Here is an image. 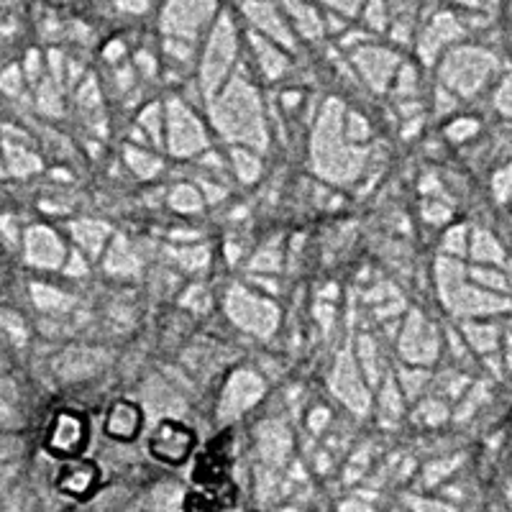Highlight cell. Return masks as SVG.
<instances>
[{
    "instance_id": "6da1fadb",
    "label": "cell",
    "mask_w": 512,
    "mask_h": 512,
    "mask_svg": "<svg viewBox=\"0 0 512 512\" xmlns=\"http://www.w3.org/2000/svg\"><path fill=\"white\" fill-rule=\"evenodd\" d=\"M88 443V420L75 410H62L47 433V448L54 456L72 459Z\"/></svg>"
},
{
    "instance_id": "3957f363",
    "label": "cell",
    "mask_w": 512,
    "mask_h": 512,
    "mask_svg": "<svg viewBox=\"0 0 512 512\" xmlns=\"http://www.w3.org/2000/svg\"><path fill=\"white\" fill-rule=\"evenodd\" d=\"M95 484H98V469L90 461L67 464L57 477L59 492L70 497H88L95 489Z\"/></svg>"
},
{
    "instance_id": "5b68a950",
    "label": "cell",
    "mask_w": 512,
    "mask_h": 512,
    "mask_svg": "<svg viewBox=\"0 0 512 512\" xmlns=\"http://www.w3.org/2000/svg\"><path fill=\"white\" fill-rule=\"evenodd\" d=\"M221 507H223V502L213 500V497L190 495L187 497L185 512H221Z\"/></svg>"
},
{
    "instance_id": "277c9868",
    "label": "cell",
    "mask_w": 512,
    "mask_h": 512,
    "mask_svg": "<svg viewBox=\"0 0 512 512\" xmlns=\"http://www.w3.org/2000/svg\"><path fill=\"white\" fill-rule=\"evenodd\" d=\"M141 428V413L134 402H116L105 420V431L108 436L118 441H131Z\"/></svg>"
},
{
    "instance_id": "7a4b0ae2",
    "label": "cell",
    "mask_w": 512,
    "mask_h": 512,
    "mask_svg": "<svg viewBox=\"0 0 512 512\" xmlns=\"http://www.w3.org/2000/svg\"><path fill=\"white\" fill-rule=\"evenodd\" d=\"M192 446H195V436H192L190 428L175 423V420H167L154 431L152 441H149V448L152 454L157 456L164 464H182V461L190 456Z\"/></svg>"
}]
</instances>
